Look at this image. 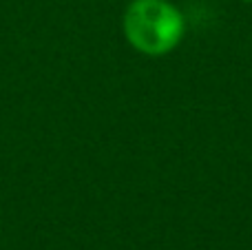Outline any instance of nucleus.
<instances>
[{
  "label": "nucleus",
  "mask_w": 252,
  "mask_h": 250,
  "mask_svg": "<svg viewBox=\"0 0 252 250\" xmlns=\"http://www.w3.org/2000/svg\"><path fill=\"white\" fill-rule=\"evenodd\" d=\"M122 29L135 51L161 58L179 47L186 33V20L168 0H133L124 11Z\"/></svg>",
  "instance_id": "nucleus-1"
},
{
  "label": "nucleus",
  "mask_w": 252,
  "mask_h": 250,
  "mask_svg": "<svg viewBox=\"0 0 252 250\" xmlns=\"http://www.w3.org/2000/svg\"><path fill=\"white\" fill-rule=\"evenodd\" d=\"M244 2H252V0H244Z\"/></svg>",
  "instance_id": "nucleus-2"
}]
</instances>
